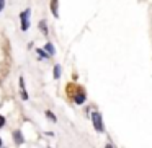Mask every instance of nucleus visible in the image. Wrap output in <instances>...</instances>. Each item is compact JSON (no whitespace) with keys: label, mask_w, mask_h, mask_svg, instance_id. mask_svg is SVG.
Returning a JSON list of instances; mask_svg holds the SVG:
<instances>
[{"label":"nucleus","mask_w":152,"mask_h":148,"mask_svg":"<svg viewBox=\"0 0 152 148\" xmlns=\"http://www.w3.org/2000/svg\"><path fill=\"white\" fill-rule=\"evenodd\" d=\"M67 95L72 96V99L75 101V104L85 103V91L77 85H67Z\"/></svg>","instance_id":"f257e3e1"},{"label":"nucleus","mask_w":152,"mask_h":148,"mask_svg":"<svg viewBox=\"0 0 152 148\" xmlns=\"http://www.w3.org/2000/svg\"><path fill=\"white\" fill-rule=\"evenodd\" d=\"M92 122H93V127H95L96 132H105L103 121H102V114H100L98 111H93L92 112Z\"/></svg>","instance_id":"f03ea898"},{"label":"nucleus","mask_w":152,"mask_h":148,"mask_svg":"<svg viewBox=\"0 0 152 148\" xmlns=\"http://www.w3.org/2000/svg\"><path fill=\"white\" fill-rule=\"evenodd\" d=\"M30 13H31L30 8H26L25 12H21V13H20V20H21V31H26L28 28H30Z\"/></svg>","instance_id":"7ed1b4c3"},{"label":"nucleus","mask_w":152,"mask_h":148,"mask_svg":"<svg viewBox=\"0 0 152 148\" xmlns=\"http://www.w3.org/2000/svg\"><path fill=\"white\" fill-rule=\"evenodd\" d=\"M13 138H15V143H17V145H21V143L25 142L21 130H15V132H13Z\"/></svg>","instance_id":"20e7f679"},{"label":"nucleus","mask_w":152,"mask_h":148,"mask_svg":"<svg viewBox=\"0 0 152 148\" xmlns=\"http://www.w3.org/2000/svg\"><path fill=\"white\" fill-rule=\"evenodd\" d=\"M57 2L59 0H51V12H53V15L54 17H59V12H57Z\"/></svg>","instance_id":"39448f33"},{"label":"nucleus","mask_w":152,"mask_h":148,"mask_svg":"<svg viewBox=\"0 0 152 148\" xmlns=\"http://www.w3.org/2000/svg\"><path fill=\"white\" fill-rule=\"evenodd\" d=\"M44 51H46L48 54H49V56H54V46L51 43H48L46 46H44Z\"/></svg>","instance_id":"423d86ee"},{"label":"nucleus","mask_w":152,"mask_h":148,"mask_svg":"<svg viewBox=\"0 0 152 148\" xmlns=\"http://www.w3.org/2000/svg\"><path fill=\"white\" fill-rule=\"evenodd\" d=\"M59 77H61V65H56V67H54V78H59Z\"/></svg>","instance_id":"0eeeda50"},{"label":"nucleus","mask_w":152,"mask_h":148,"mask_svg":"<svg viewBox=\"0 0 152 148\" xmlns=\"http://www.w3.org/2000/svg\"><path fill=\"white\" fill-rule=\"evenodd\" d=\"M46 117H48V119H51L53 122H56V121H57V119H56V116H54L51 111H46Z\"/></svg>","instance_id":"6e6552de"},{"label":"nucleus","mask_w":152,"mask_h":148,"mask_svg":"<svg viewBox=\"0 0 152 148\" xmlns=\"http://www.w3.org/2000/svg\"><path fill=\"white\" fill-rule=\"evenodd\" d=\"M39 28H41V30H43V33H44V34L48 33V28H46V21H41V23H39Z\"/></svg>","instance_id":"1a4fd4ad"},{"label":"nucleus","mask_w":152,"mask_h":148,"mask_svg":"<svg viewBox=\"0 0 152 148\" xmlns=\"http://www.w3.org/2000/svg\"><path fill=\"white\" fill-rule=\"evenodd\" d=\"M21 98H23V101H28V93H26V90H21Z\"/></svg>","instance_id":"9d476101"},{"label":"nucleus","mask_w":152,"mask_h":148,"mask_svg":"<svg viewBox=\"0 0 152 148\" xmlns=\"http://www.w3.org/2000/svg\"><path fill=\"white\" fill-rule=\"evenodd\" d=\"M38 54H39L41 57H44V59H46V57H49V54H48V52H44V51H41V49H38Z\"/></svg>","instance_id":"9b49d317"},{"label":"nucleus","mask_w":152,"mask_h":148,"mask_svg":"<svg viewBox=\"0 0 152 148\" xmlns=\"http://www.w3.org/2000/svg\"><path fill=\"white\" fill-rule=\"evenodd\" d=\"M4 125H5V117H4L2 114H0V129L4 127Z\"/></svg>","instance_id":"f8f14e48"},{"label":"nucleus","mask_w":152,"mask_h":148,"mask_svg":"<svg viewBox=\"0 0 152 148\" xmlns=\"http://www.w3.org/2000/svg\"><path fill=\"white\" fill-rule=\"evenodd\" d=\"M4 7H5V0H0V12L4 10Z\"/></svg>","instance_id":"ddd939ff"},{"label":"nucleus","mask_w":152,"mask_h":148,"mask_svg":"<svg viewBox=\"0 0 152 148\" xmlns=\"http://www.w3.org/2000/svg\"><path fill=\"white\" fill-rule=\"evenodd\" d=\"M105 148H113V147H111V145H106V147H105Z\"/></svg>","instance_id":"4468645a"},{"label":"nucleus","mask_w":152,"mask_h":148,"mask_svg":"<svg viewBox=\"0 0 152 148\" xmlns=\"http://www.w3.org/2000/svg\"><path fill=\"white\" fill-rule=\"evenodd\" d=\"M0 148H2V137H0Z\"/></svg>","instance_id":"2eb2a0df"}]
</instances>
